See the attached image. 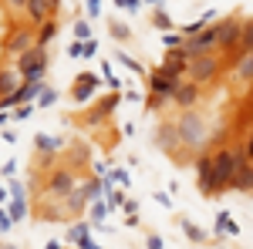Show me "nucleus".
Masks as SVG:
<instances>
[{
  "mask_svg": "<svg viewBox=\"0 0 253 249\" xmlns=\"http://www.w3.org/2000/svg\"><path fill=\"white\" fill-rule=\"evenodd\" d=\"M17 71L24 81H41L44 71H47V47L44 44H34L31 51H24L17 61Z\"/></svg>",
  "mask_w": 253,
  "mask_h": 249,
  "instance_id": "obj_1",
  "label": "nucleus"
},
{
  "mask_svg": "<svg viewBox=\"0 0 253 249\" xmlns=\"http://www.w3.org/2000/svg\"><path fill=\"white\" fill-rule=\"evenodd\" d=\"M179 125V138H182V145H203V138H206V125H203V118L196 115L193 108H186L182 111V118L175 121Z\"/></svg>",
  "mask_w": 253,
  "mask_h": 249,
  "instance_id": "obj_2",
  "label": "nucleus"
},
{
  "mask_svg": "<svg viewBox=\"0 0 253 249\" xmlns=\"http://www.w3.org/2000/svg\"><path fill=\"white\" fill-rule=\"evenodd\" d=\"M216 44H219V27H203L199 34H193V37L182 44V51H186V58L193 61L199 54H210Z\"/></svg>",
  "mask_w": 253,
  "mask_h": 249,
  "instance_id": "obj_3",
  "label": "nucleus"
},
{
  "mask_svg": "<svg viewBox=\"0 0 253 249\" xmlns=\"http://www.w3.org/2000/svg\"><path fill=\"white\" fill-rule=\"evenodd\" d=\"M196 175H199V192L203 195H219V178L213 169V155H199L196 158Z\"/></svg>",
  "mask_w": 253,
  "mask_h": 249,
  "instance_id": "obj_4",
  "label": "nucleus"
},
{
  "mask_svg": "<svg viewBox=\"0 0 253 249\" xmlns=\"http://www.w3.org/2000/svg\"><path fill=\"white\" fill-rule=\"evenodd\" d=\"M216 71H219V58H216L213 51H210V54H199V58L189 61V77H193L196 84H206V81H213Z\"/></svg>",
  "mask_w": 253,
  "mask_h": 249,
  "instance_id": "obj_5",
  "label": "nucleus"
},
{
  "mask_svg": "<svg viewBox=\"0 0 253 249\" xmlns=\"http://www.w3.org/2000/svg\"><path fill=\"white\" fill-rule=\"evenodd\" d=\"M34 44H38V37L31 34V27H20V31H14V34L7 37L3 51H7V54H14V58H20V54H24V51H31Z\"/></svg>",
  "mask_w": 253,
  "mask_h": 249,
  "instance_id": "obj_6",
  "label": "nucleus"
},
{
  "mask_svg": "<svg viewBox=\"0 0 253 249\" xmlns=\"http://www.w3.org/2000/svg\"><path fill=\"white\" fill-rule=\"evenodd\" d=\"M240 37H243V24L240 20H223L219 24V47L223 51H240Z\"/></svg>",
  "mask_w": 253,
  "mask_h": 249,
  "instance_id": "obj_7",
  "label": "nucleus"
},
{
  "mask_svg": "<svg viewBox=\"0 0 253 249\" xmlns=\"http://www.w3.org/2000/svg\"><path fill=\"white\" fill-rule=\"evenodd\" d=\"M230 189H236V192H247V195H253V158H243V162L236 165L233 178H230Z\"/></svg>",
  "mask_w": 253,
  "mask_h": 249,
  "instance_id": "obj_8",
  "label": "nucleus"
},
{
  "mask_svg": "<svg viewBox=\"0 0 253 249\" xmlns=\"http://www.w3.org/2000/svg\"><path fill=\"white\" fill-rule=\"evenodd\" d=\"M149 88H152V98H175L179 81H175V77H169L166 71H152V77H149Z\"/></svg>",
  "mask_w": 253,
  "mask_h": 249,
  "instance_id": "obj_9",
  "label": "nucleus"
},
{
  "mask_svg": "<svg viewBox=\"0 0 253 249\" xmlns=\"http://www.w3.org/2000/svg\"><path fill=\"white\" fill-rule=\"evenodd\" d=\"M118 101H122V98H118L115 91H112V95H108V98H101V101H98L95 108H91V111L84 115V125H101L105 118H108V115H112V111H115V105H118Z\"/></svg>",
  "mask_w": 253,
  "mask_h": 249,
  "instance_id": "obj_10",
  "label": "nucleus"
},
{
  "mask_svg": "<svg viewBox=\"0 0 253 249\" xmlns=\"http://www.w3.org/2000/svg\"><path fill=\"white\" fill-rule=\"evenodd\" d=\"M71 189H75V172H71V169H58V172H51V178H47V192H54V195H68Z\"/></svg>",
  "mask_w": 253,
  "mask_h": 249,
  "instance_id": "obj_11",
  "label": "nucleus"
},
{
  "mask_svg": "<svg viewBox=\"0 0 253 249\" xmlns=\"http://www.w3.org/2000/svg\"><path fill=\"white\" fill-rule=\"evenodd\" d=\"M175 105H179V108H196V105H199V84H196L193 77H189V81H179V88H175Z\"/></svg>",
  "mask_w": 253,
  "mask_h": 249,
  "instance_id": "obj_12",
  "label": "nucleus"
},
{
  "mask_svg": "<svg viewBox=\"0 0 253 249\" xmlns=\"http://www.w3.org/2000/svg\"><path fill=\"white\" fill-rule=\"evenodd\" d=\"M156 145H159V148H166V152H175V148L182 145V138H179V125H159Z\"/></svg>",
  "mask_w": 253,
  "mask_h": 249,
  "instance_id": "obj_13",
  "label": "nucleus"
},
{
  "mask_svg": "<svg viewBox=\"0 0 253 249\" xmlns=\"http://www.w3.org/2000/svg\"><path fill=\"white\" fill-rule=\"evenodd\" d=\"M95 88H98V77L95 74H81L78 84H75V101H81V105H84L88 98L95 95Z\"/></svg>",
  "mask_w": 253,
  "mask_h": 249,
  "instance_id": "obj_14",
  "label": "nucleus"
},
{
  "mask_svg": "<svg viewBox=\"0 0 253 249\" xmlns=\"http://www.w3.org/2000/svg\"><path fill=\"white\" fill-rule=\"evenodd\" d=\"M233 71L240 81H253V54H247V51H240V58H236Z\"/></svg>",
  "mask_w": 253,
  "mask_h": 249,
  "instance_id": "obj_15",
  "label": "nucleus"
},
{
  "mask_svg": "<svg viewBox=\"0 0 253 249\" xmlns=\"http://www.w3.org/2000/svg\"><path fill=\"white\" fill-rule=\"evenodd\" d=\"M216 232H219V236H240V226L233 222V215H230L226 209L216 215Z\"/></svg>",
  "mask_w": 253,
  "mask_h": 249,
  "instance_id": "obj_16",
  "label": "nucleus"
},
{
  "mask_svg": "<svg viewBox=\"0 0 253 249\" xmlns=\"http://www.w3.org/2000/svg\"><path fill=\"white\" fill-rule=\"evenodd\" d=\"M75 246H84V249H91L95 246V239L88 236V222H78V226H71V236H68Z\"/></svg>",
  "mask_w": 253,
  "mask_h": 249,
  "instance_id": "obj_17",
  "label": "nucleus"
},
{
  "mask_svg": "<svg viewBox=\"0 0 253 249\" xmlns=\"http://www.w3.org/2000/svg\"><path fill=\"white\" fill-rule=\"evenodd\" d=\"M20 88V71H0V95H14Z\"/></svg>",
  "mask_w": 253,
  "mask_h": 249,
  "instance_id": "obj_18",
  "label": "nucleus"
},
{
  "mask_svg": "<svg viewBox=\"0 0 253 249\" xmlns=\"http://www.w3.org/2000/svg\"><path fill=\"white\" fill-rule=\"evenodd\" d=\"M88 199H91V192H88V185H84V189H78V185H75V189L68 192V202H71L68 209H71V212H81V209H84V202H88Z\"/></svg>",
  "mask_w": 253,
  "mask_h": 249,
  "instance_id": "obj_19",
  "label": "nucleus"
},
{
  "mask_svg": "<svg viewBox=\"0 0 253 249\" xmlns=\"http://www.w3.org/2000/svg\"><path fill=\"white\" fill-rule=\"evenodd\" d=\"M54 37H58V20H44V24L38 27V44H44V47H47Z\"/></svg>",
  "mask_w": 253,
  "mask_h": 249,
  "instance_id": "obj_20",
  "label": "nucleus"
},
{
  "mask_svg": "<svg viewBox=\"0 0 253 249\" xmlns=\"http://www.w3.org/2000/svg\"><path fill=\"white\" fill-rule=\"evenodd\" d=\"M34 145H38L44 155H51V152H58V148H61V138H51V135H38V138H34Z\"/></svg>",
  "mask_w": 253,
  "mask_h": 249,
  "instance_id": "obj_21",
  "label": "nucleus"
},
{
  "mask_svg": "<svg viewBox=\"0 0 253 249\" xmlns=\"http://www.w3.org/2000/svg\"><path fill=\"white\" fill-rule=\"evenodd\" d=\"M240 51H247V54H253V20H247V24H243V37H240Z\"/></svg>",
  "mask_w": 253,
  "mask_h": 249,
  "instance_id": "obj_22",
  "label": "nucleus"
},
{
  "mask_svg": "<svg viewBox=\"0 0 253 249\" xmlns=\"http://www.w3.org/2000/svg\"><path fill=\"white\" fill-rule=\"evenodd\" d=\"M213 17H216L213 10H210V14H203V20H193V24H186V31H182V34H186V37H193V34H199V31H203V27H206V24H210Z\"/></svg>",
  "mask_w": 253,
  "mask_h": 249,
  "instance_id": "obj_23",
  "label": "nucleus"
},
{
  "mask_svg": "<svg viewBox=\"0 0 253 249\" xmlns=\"http://www.w3.org/2000/svg\"><path fill=\"white\" fill-rule=\"evenodd\" d=\"M182 232H186L189 243H206V232L199 229V226H193V222H182Z\"/></svg>",
  "mask_w": 253,
  "mask_h": 249,
  "instance_id": "obj_24",
  "label": "nucleus"
},
{
  "mask_svg": "<svg viewBox=\"0 0 253 249\" xmlns=\"http://www.w3.org/2000/svg\"><path fill=\"white\" fill-rule=\"evenodd\" d=\"M112 37H115V40H128V37H132V27L122 24V20H112Z\"/></svg>",
  "mask_w": 253,
  "mask_h": 249,
  "instance_id": "obj_25",
  "label": "nucleus"
},
{
  "mask_svg": "<svg viewBox=\"0 0 253 249\" xmlns=\"http://www.w3.org/2000/svg\"><path fill=\"white\" fill-rule=\"evenodd\" d=\"M7 209H10V215H14L17 222H24V219H27V202H24V199H14Z\"/></svg>",
  "mask_w": 253,
  "mask_h": 249,
  "instance_id": "obj_26",
  "label": "nucleus"
},
{
  "mask_svg": "<svg viewBox=\"0 0 253 249\" xmlns=\"http://www.w3.org/2000/svg\"><path fill=\"white\" fill-rule=\"evenodd\" d=\"M105 212H108V199L91 206V222H95V226H101V222H105Z\"/></svg>",
  "mask_w": 253,
  "mask_h": 249,
  "instance_id": "obj_27",
  "label": "nucleus"
},
{
  "mask_svg": "<svg viewBox=\"0 0 253 249\" xmlns=\"http://www.w3.org/2000/svg\"><path fill=\"white\" fill-rule=\"evenodd\" d=\"M105 199H108V206L115 209V206H125V199H122V192L112 189V182H105Z\"/></svg>",
  "mask_w": 253,
  "mask_h": 249,
  "instance_id": "obj_28",
  "label": "nucleus"
},
{
  "mask_svg": "<svg viewBox=\"0 0 253 249\" xmlns=\"http://www.w3.org/2000/svg\"><path fill=\"white\" fill-rule=\"evenodd\" d=\"M152 24H156L159 31H169V27H172V17H169V14H166V10L159 7V10H156V17H152Z\"/></svg>",
  "mask_w": 253,
  "mask_h": 249,
  "instance_id": "obj_29",
  "label": "nucleus"
},
{
  "mask_svg": "<svg viewBox=\"0 0 253 249\" xmlns=\"http://www.w3.org/2000/svg\"><path fill=\"white\" fill-rule=\"evenodd\" d=\"M14 222H17V219L10 215V209H0V232H10V229H14Z\"/></svg>",
  "mask_w": 253,
  "mask_h": 249,
  "instance_id": "obj_30",
  "label": "nucleus"
},
{
  "mask_svg": "<svg viewBox=\"0 0 253 249\" xmlns=\"http://www.w3.org/2000/svg\"><path fill=\"white\" fill-rule=\"evenodd\" d=\"M54 101H58V91H51V88H44V91H41V101H38V108H51Z\"/></svg>",
  "mask_w": 253,
  "mask_h": 249,
  "instance_id": "obj_31",
  "label": "nucleus"
},
{
  "mask_svg": "<svg viewBox=\"0 0 253 249\" xmlns=\"http://www.w3.org/2000/svg\"><path fill=\"white\" fill-rule=\"evenodd\" d=\"M75 37H78V40L91 37V24H88V20H78V24H75Z\"/></svg>",
  "mask_w": 253,
  "mask_h": 249,
  "instance_id": "obj_32",
  "label": "nucleus"
},
{
  "mask_svg": "<svg viewBox=\"0 0 253 249\" xmlns=\"http://www.w3.org/2000/svg\"><path fill=\"white\" fill-rule=\"evenodd\" d=\"M162 44H166V51H172V47H182V44H186V34H166V40H162Z\"/></svg>",
  "mask_w": 253,
  "mask_h": 249,
  "instance_id": "obj_33",
  "label": "nucleus"
},
{
  "mask_svg": "<svg viewBox=\"0 0 253 249\" xmlns=\"http://www.w3.org/2000/svg\"><path fill=\"white\" fill-rule=\"evenodd\" d=\"M101 71H105V81H108V88H112V91H118V77L112 74V61H105V64H101Z\"/></svg>",
  "mask_w": 253,
  "mask_h": 249,
  "instance_id": "obj_34",
  "label": "nucleus"
},
{
  "mask_svg": "<svg viewBox=\"0 0 253 249\" xmlns=\"http://www.w3.org/2000/svg\"><path fill=\"white\" fill-rule=\"evenodd\" d=\"M38 105H31V101H24V105H17V111H14V118L17 121H24V118H31V111H34Z\"/></svg>",
  "mask_w": 253,
  "mask_h": 249,
  "instance_id": "obj_35",
  "label": "nucleus"
},
{
  "mask_svg": "<svg viewBox=\"0 0 253 249\" xmlns=\"http://www.w3.org/2000/svg\"><path fill=\"white\" fill-rule=\"evenodd\" d=\"M118 61H122V64H125V68H132V71H135V74H142V71H145V68H142V64H138L135 58H128V54H118Z\"/></svg>",
  "mask_w": 253,
  "mask_h": 249,
  "instance_id": "obj_36",
  "label": "nucleus"
},
{
  "mask_svg": "<svg viewBox=\"0 0 253 249\" xmlns=\"http://www.w3.org/2000/svg\"><path fill=\"white\" fill-rule=\"evenodd\" d=\"M118 7H122V10H128V14H135L138 7H142V0H115Z\"/></svg>",
  "mask_w": 253,
  "mask_h": 249,
  "instance_id": "obj_37",
  "label": "nucleus"
},
{
  "mask_svg": "<svg viewBox=\"0 0 253 249\" xmlns=\"http://www.w3.org/2000/svg\"><path fill=\"white\" fill-rule=\"evenodd\" d=\"M112 178H115V182H122V185H128V182H132V178H128V172H125V169H115V172H112Z\"/></svg>",
  "mask_w": 253,
  "mask_h": 249,
  "instance_id": "obj_38",
  "label": "nucleus"
},
{
  "mask_svg": "<svg viewBox=\"0 0 253 249\" xmlns=\"http://www.w3.org/2000/svg\"><path fill=\"white\" fill-rule=\"evenodd\" d=\"M95 51H98V44L88 37V40H84V58H95Z\"/></svg>",
  "mask_w": 253,
  "mask_h": 249,
  "instance_id": "obj_39",
  "label": "nucleus"
},
{
  "mask_svg": "<svg viewBox=\"0 0 253 249\" xmlns=\"http://www.w3.org/2000/svg\"><path fill=\"white\" fill-rule=\"evenodd\" d=\"M68 54H71V58H84V44H71Z\"/></svg>",
  "mask_w": 253,
  "mask_h": 249,
  "instance_id": "obj_40",
  "label": "nucleus"
},
{
  "mask_svg": "<svg viewBox=\"0 0 253 249\" xmlns=\"http://www.w3.org/2000/svg\"><path fill=\"white\" fill-rule=\"evenodd\" d=\"M88 14H91V17L101 14V0H88Z\"/></svg>",
  "mask_w": 253,
  "mask_h": 249,
  "instance_id": "obj_41",
  "label": "nucleus"
},
{
  "mask_svg": "<svg viewBox=\"0 0 253 249\" xmlns=\"http://www.w3.org/2000/svg\"><path fill=\"white\" fill-rule=\"evenodd\" d=\"M10 195H14V199H24V185H20V182H10Z\"/></svg>",
  "mask_w": 253,
  "mask_h": 249,
  "instance_id": "obj_42",
  "label": "nucleus"
},
{
  "mask_svg": "<svg viewBox=\"0 0 253 249\" xmlns=\"http://www.w3.org/2000/svg\"><path fill=\"white\" fill-rule=\"evenodd\" d=\"M125 212H128V215H135V212H138V202H135V199H125Z\"/></svg>",
  "mask_w": 253,
  "mask_h": 249,
  "instance_id": "obj_43",
  "label": "nucleus"
},
{
  "mask_svg": "<svg viewBox=\"0 0 253 249\" xmlns=\"http://www.w3.org/2000/svg\"><path fill=\"white\" fill-rule=\"evenodd\" d=\"M145 246H149V249H159V246H162V239H159V236H149V239H145Z\"/></svg>",
  "mask_w": 253,
  "mask_h": 249,
  "instance_id": "obj_44",
  "label": "nucleus"
},
{
  "mask_svg": "<svg viewBox=\"0 0 253 249\" xmlns=\"http://www.w3.org/2000/svg\"><path fill=\"white\" fill-rule=\"evenodd\" d=\"M7 3H10L14 10H24V7H27V0H7Z\"/></svg>",
  "mask_w": 253,
  "mask_h": 249,
  "instance_id": "obj_45",
  "label": "nucleus"
},
{
  "mask_svg": "<svg viewBox=\"0 0 253 249\" xmlns=\"http://www.w3.org/2000/svg\"><path fill=\"white\" fill-rule=\"evenodd\" d=\"M247 155H250V158H253V135H250V138H247Z\"/></svg>",
  "mask_w": 253,
  "mask_h": 249,
  "instance_id": "obj_46",
  "label": "nucleus"
},
{
  "mask_svg": "<svg viewBox=\"0 0 253 249\" xmlns=\"http://www.w3.org/2000/svg\"><path fill=\"white\" fill-rule=\"evenodd\" d=\"M0 202H7V189H0Z\"/></svg>",
  "mask_w": 253,
  "mask_h": 249,
  "instance_id": "obj_47",
  "label": "nucleus"
},
{
  "mask_svg": "<svg viewBox=\"0 0 253 249\" xmlns=\"http://www.w3.org/2000/svg\"><path fill=\"white\" fill-rule=\"evenodd\" d=\"M0 125H7V111H3V115H0Z\"/></svg>",
  "mask_w": 253,
  "mask_h": 249,
  "instance_id": "obj_48",
  "label": "nucleus"
},
{
  "mask_svg": "<svg viewBox=\"0 0 253 249\" xmlns=\"http://www.w3.org/2000/svg\"><path fill=\"white\" fill-rule=\"evenodd\" d=\"M149 3H159V0H149Z\"/></svg>",
  "mask_w": 253,
  "mask_h": 249,
  "instance_id": "obj_49",
  "label": "nucleus"
}]
</instances>
